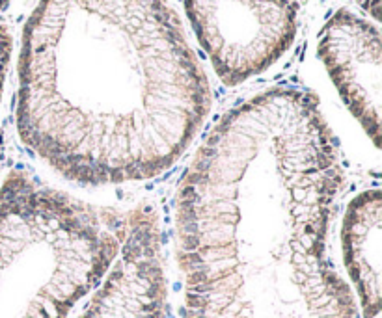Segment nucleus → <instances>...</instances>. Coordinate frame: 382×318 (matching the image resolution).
Masks as SVG:
<instances>
[{
    "mask_svg": "<svg viewBox=\"0 0 382 318\" xmlns=\"http://www.w3.org/2000/svg\"><path fill=\"white\" fill-rule=\"evenodd\" d=\"M211 106L170 0H40L23 30L17 130L69 181L164 173Z\"/></svg>",
    "mask_w": 382,
    "mask_h": 318,
    "instance_id": "f03ea898",
    "label": "nucleus"
},
{
    "mask_svg": "<svg viewBox=\"0 0 382 318\" xmlns=\"http://www.w3.org/2000/svg\"><path fill=\"white\" fill-rule=\"evenodd\" d=\"M183 6L226 86L267 71L297 36V0H183Z\"/></svg>",
    "mask_w": 382,
    "mask_h": 318,
    "instance_id": "20e7f679",
    "label": "nucleus"
},
{
    "mask_svg": "<svg viewBox=\"0 0 382 318\" xmlns=\"http://www.w3.org/2000/svg\"><path fill=\"white\" fill-rule=\"evenodd\" d=\"M166 299L160 231L155 212L140 207L116 264L80 318H162Z\"/></svg>",
    "mask_w": 382,
    "mask_h": 318,
    "instance_id": "39448f33",
    "label": "nucleus"
},
{
    "mask_svg": "<svg viewBox=\"0 0 382 318\" xmlns=\"http://www.w3.org/2000/svg\"><path fill=\"white\" fill-rule=\"evenodd\" d=\"M341 179L310 91L272 88L220 117L179 186L183 318H358L326 257Z\"/></svg>",
    "mask_w": 382,
    "mask_h": 318,
    "instance_id": "f257e3e1",
    "label": "nucleus"
},
{
    "mask_svg": "<svg viewBox=\"0 0 382 318\" xmlns=\"http://www.w3.org/2000/svg\"><path fill=\"white\" fill-rule=\"evenodd\" d=\"M10 58H12V36H10L6 26L0 25V99H2V91H4Z\"/></svg>",
    "mask_w": 382,
    "mask_h": 318,
    "instance_id": "6e6552de",
    "label": "nucleus"
},
{
    "mask_svg": "<svg viewBox=\"0 0 382 318\" xmlns=\"http://www.w3.org/2000/svg\"><path fill=\"white\" fill-rule=\"evenodd\" d=\"M358 4H360L373 19H378V17H380V0H358Z\"/></svg>",
    "mask_w": 382,
    "mask_h": 318,
    "instance_id": "1a4fd4ad",
    "label": "nucleus"
},
{
    "mask_svg": "<svg viewBox=\"0 0 382 318\" xmlns=\"http://www.w3.org/2000/svg\"><path fill=\"white\" fill-rule=\"evenodd\" d=\"M10 2H12V0H0V10H4V8L10 4Z\"/></svg>",
    "mask_w": 382,
    "mask_h": 318,
    "instance_id": "9d476101",
    "label": "nucleus"
},
{
    "mask_svg": "<svg viewBox=\"0 0 382 318\" xmlns=\"http://www.w3.org/2000/svg\"><path fill=\"white\" fill-rule=\"evenodd\" d=\"M382 195L367 190L349 203L343 218V259L365 318L380 312Z\"/></svg>",
    "mask_w": 382,
    "mask_h": 318,
    "instance_id": "0eeeda50",
    "label": "nucleus"
},
{
    "mask_svg": "<svg viewBox=\"0 0 382 318\" xmlns=\"http://www.w3.org/2000/svg\"><path fill=\"white\" fill-rule=\"evenodd\" d=\"M127 229L125 212L12 171L0 186V318H66L110 270Z\"/></svg>",
    "mask_w": 382,
    "mask_h": 318,
    "instance_id": "7ed1b4c3",
    "label": "nucleus"
},
{
    "mask_svg": "<svg viewBox=\"0 0 382 318\" xmlns=\"http://www.w3.org/2000/svg\"><path fill=\"white\" fill-rule=\"evenodd\" d=\"M319 58L350 114L378 147L382 64L378 28L354 13L339 10L321 30Z\"/></svg>",
    "mask_w": 382,
    "mask_h": 318,
    "instance_id": "423d86ee",
    "label": "nucleus"
}]
</instances>
